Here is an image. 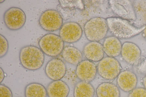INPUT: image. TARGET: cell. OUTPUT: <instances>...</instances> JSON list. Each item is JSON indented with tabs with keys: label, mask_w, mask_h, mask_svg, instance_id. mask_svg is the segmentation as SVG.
Instances as JSON below:
<instances>
[{
	"label": "cell",
	"mask_w": 146,
	"mask_h": 97,
	"mask_svg": "<svg viewBox=\"0 0 146 97\" xmlns=\"http://www.w3.org/2000/svg\"><path fill=\"white\" fill-rule=\"evenodd\" d=\"M106 20L110 32L114 36L121 39L133 37L143 31L146 27V25L138 24L120 17H110Z\"/></svg>",
	"instance_id": "1"
},
{
	"label": "cell",
	"mask_w": 146,
	"mask_h": 97,
	"mask_svg": "<svg viewBox=\"0 0 146 97\" xmlns=\"http://www.w3.org/2000/svg\"><path fill=\"white\" fill-rule=\"evenodd\" d=\"M44 53L40 48L33 45L22 47L20 51L19 59L22 66L26 69L35 71L40 69L44 61Z\"/></svg>",
	"instance_id": "2"
},
{
	"label": "cell",
	"mask_w": 146,
	"mask_h": 97,
	"mask_svg": "<svg viewBox=\"0 0 146 97\" xmlns=\"http://www.w3.org/2000/svg\"><path fill=\"white\" fill-rule=\"evenodd\" d=\"M108 29L106 20L100 17L91 18L84 27L85 36L91 42H98L103 39L106 35Z\"/></svg>",
	"instance_id": "3"
},
{
	"label": "cell",
	"mask_w": 146,
	"mask_h": 97,
	"mask_svg": "<svg viewBox=\"0 0 146 97\" xmlns=\"http://www.w3.org/2000/svg\"><path fill=\"white\" fill-rule=\"evenodd\" d=\"M38 45L43 53L50 57H56L62 53L64 48V42L56 34L49 33L40 39Z\"/></svg>",
	"instance_id": "4"
},
{
	"label": "cell",
	"mask_w": 146,
	"mask_h": 97,
	"mask_svg": "<svg viewBox=\"0 0 146 97\" xmlns=\"http://www.w3.org/2000/svg\"><path fill=\"white\" fill-rule=\"evenodd\" d=\"M121 67L115 58L105 57L100 61L97 66V72L103 78L108 80H113L121 72Z\"/></svg>",
	"instance_id": "5"
},
{
	"label": "cell",
	"mask_w": 146,
	"mask_h": 97,
	"mask_svg": "<svg viewBox=\"0 0 146 97\" xmlns=\"http://www.w3.org/2000/svg\"><path fill=\"white\" fill-rule=\"evenodd\" d=\"M63 19L57 10L48 9L41 14L39 19V23L44 30L53 32L60 28L63 25Z\"/></svg>",
	"instance_id": "6"
},
{
	"label": "cell",
	"mask_w": 146,
	"mask_h": 97,
	"mask_svg": "<svg viewBox=\"0 0 146 97\" xmlns=\"http://www.w3.org/2000/svg\"><path fill=\"white\" fill-rule=\"evenodd\" d=\"M3 20L6 27L11 30H17L22 28L25 23L26 17L21 9L12 7L7 10L3 15Z\"/></svg>",
	"instance_id": "7"
},
{
	"label": "cell",
	"mask_w": 146,
	"mask_h": 97,
	"mask_svg": "<svg viewBox=\"0 0 146 97\" xmlns=\"http://www.w3.org/2000/svg\"><path fill=\"white\" fill-rule=\"evenodd\" d=\"M111 8L115 14L122 18L135 20L136 16L131 2L129 0H110Z\"/></svg>",
	"instance_id": "8"
},
{
	"label": "cell",
	"mask_w": 146,
	"mask_h": 97,
	"mask_svg": "<svg viewBox=\"0 0 146 97\" xmlns=\"http://www.w3.org/2000/svg\"><path fill=\"white\" fill-rule=\"evenodd\" d=\"M82 34L81 26L73 22L63 24L60 29L59 36L64 41L68 43L76 42L80 40Z\"/></svg>",
	"instance_id": "9"
},
{
	"label": "cell",
	"mask_w": 146,
	"mask_h": 97,
	"mask_svg": "<svg viewBox=\"0 0 146 97\" xmlns=\"http://www.w3.org/2000/svg\"><path fill=\"white\" fill-rule=\"evenodd\" d=\"M66 71L64 62L58 58H53L49 60L45 68L46 75L53 81L60 80L65 75Z\"/></svg>",
	"instance_id": "10"
},
{
	"label": "cell",
	"mask_w": 146,
	"mask_h": 97,
	"mask_svg": "<svg viewBox=\"0 0 146 97\" xmlns=\"http://www.w3.org/2000/svg\"><path fill=\"white\" fill-rule=\"evenodd\" d=\"M97 72L95 64L88 60L80 62L77 65L76 71V76L79 79L88 82L94 79Z\"/></svg>",
	"instance_id": "11"
},
{
	"label": "cell",
	"mask_w": 146,
	"mask_h": 97,
	"mask_svg": "<svg viewBox=\"0 0 146 97\" xmlns=\"http://www.w3.org/2000/svg\"><path fill=\"white\" fill-rule=\"evenodd\" d=\"M136 75L132 72L125 70L121 72L117 77V83L123 91H131L136 87L137 83Z\"/></svg>",
	"instance_id": "12"
},
{
	"label": "cell",
	"mask_w": 146,
	"mask_h": 97,
	"mask_svg": "<svg viewBox=\"0 0 146 97\" xmlns=\"http://www.w3.org/2000/svg\"><path fill=\"white\" fill-rule=\"evenodd\" d=\"M83 53L88 60L97 62L104 58V52L102 44L97 42H90L84 46Z\"/></svg>",
	"instance_id": "13"
},
{
	"label": "cell",
	"mask_w": 146,
	"mask_h": 97,
	"mask_svg": "<svg viewBox=\"0 0 146 97\" xmlns=\"http://www.w3.org/2000/svg\"><path fill=\"white\" fill-rule=\"evenodd\" d=\"M121 53L123 58L127 62L133 64L140 57L141 51L135 44L126 42L122 46Z\"/></svg>",
	"instance_id": "14"
},
{
	"label": "cell",
	"mask_w": 146,
	"mask_h": 97,
	"mask_svg": "<svg viewBox=\"0 0 146 97\" xmlns=\"http://www.w3.org/2000/svg\"><path fill=\"white\" fill-rule=\"evenodd\" d=\"M46 89L48 97H67L70 91L68 85L61 80L51 82Z\"/></svg>",
	"instance_id": "15"
},
{
	"label": "cell",
	"mask_w": 146,
	"mask_h": 97,
	"mask_svg": "<svg viewBox=\"0 0 146 97\" xmlns=\"http://www.w3.org/2000/svg\"><path fill=\"white\" fill-rule=\"evenodd\" d=\"M103 46L104 53L108 57H114L119 55L121 53V42L117 38L114 36L106 38Z\"/></svg>",
	"instance_id": "16"
},
{
	"label": "cell",
	"mask_w": 146,
	"mask_h": 97,
	"mask_svg": "<svg viewBox=\"0 0 146 97\" xmlns=\"http://www.w3.org/2000/svg\"><path fill=\"white\" fill-rule=\"evenodd\" d=\"M96 92L98 97H119L120 95L118 87L112 83L107 82L100 84Z\"/></svg>",
	"instance_id": "17"
},
{
	"label": "cell",
	"mask_w": 146,
	"mask_h": 97,
	"mask_svg": "<svg viewBox=\"0 0 146 97\" xmlns=\"http://www.w3.org/2000/svg\"><path fill=\"white\" fill-rule=\"evenodd\" d=\"M64 59L68 63L73 65H78L82 61V54L76 48L72 46L64 48L62 52Z\"/></svg>",
	"instance_id": "18"
},
{
	"label": "cell",
	"mask_w": 146,
	"mask_h": 97,
	"mask_svg": "<svg viewBox=\"0 0 146 97\" xmlns=\"http://www.w3.org/2000/svg\"><path fill=\"white\" fill-rule=\"evenodd\" d=\"M95 90L90 83L80 81L75 85L74 92V97H94Z\"/></svg>",
	"instance_id": "19"
},
{
	"label": "cell",
	"mask_w": 146,
	"mask_h": 97,
	"mask_svg": "<svg viewBox=\"0 0 146 97\" xmlns=\"http://www.w3.org/2000/svg\"><path fill=\"white\" fill-rule=\"evenodd\" d=\"M25 97H47L46 89L41 84L37 82L29 84L25 87Z\"/></svg>",
	"instance_id": "20"
},
{
	"label": "cell",
	"mask_w": 146,
	"mask_h": 97,
	"mask_svg": "<svg viewBox=\"0 0 146 97\" xmlns=\"http://www.w3.org/2000/svg\"><path fill=\"white\" fill-rule=\"evenodd\" d=\"M59 5L63 7L83 9L84 5L81 0H59Z\"/></svg>",
	"instance_id": "21"
},
{
	"label": "cell",
	"mask_w": 146,
	"mask_h": 97,
	"mask_svg": "<svg viewBox=\"0 0 146 97\" xmlns=\"http://www.w3.org/2000/svg\"><path fill=\"white\" fill-rule=\"evenodd\" d=\"M58 11L60 13L63 19L66 20L70 18L75 13L76 9L63 7L59 5L57 7Z\"/></svg>",
	"instance_id": "22"
},
{
	"label": "cell",
	"mask_w": 146,
	"mask_h": 97,
	"mask_svg": "<svg viewBox=\"0 0 146 97\" xmlns=\"http://www.w3.org/2000/svg\"><path fill=\"white\" fill-rule=\"evenodd\" d=\"M0 57H3L7 53L9 49L8 42L6 38L1 34L0 35Z\"/></svg>",
	"instance_id": "23"
},
{
	"label": "cell",
	"mask_w": 146,
	"mask_h": 97,
	"mask_svg": "<svg viewBox=\"0 0 146 97\" xmlns=\"http://www.w3.org/2000/svg\"><path fill=\"white\" fill-rule=\"evenodd\" d=\"M128 97H146V89L142 88H135L131 91Z\"/></svg>",
	"instance_id": "24"
},
{
	"label": "cell",
	"mask_w": 146,
	"mask_h": 97,
	"mask_svg": "<svg viewBox=\"0 0 146 97\" xmlns=\"http://www.w3.org/2000/svg\"><path fill=\"white\" fill-rule=\"evenodd\" d=\"M0 97H13L11 89L3 84L0 85Z\"/></svg>",
	"instance_id": "25"
},
{
	"label": "cell",
	"mask_w": 146,
	"mask_h": 97,
	"mask_svg": "<svg viewBox=\"0 0 146 97\" xmlns=\"http://www.w3.org/2000/svg\"><path fill=\"white\" fill-rule=\"evenodd\" d=\"M139 69L142 72H146V57L140 67Z\"/></svg>",
	"instance_id": "26"
},
{
	"label": "cell",
	"mask_w": 146,
	"mask_h": 97,
	"mask_svg": "<svg viewBox=\"0 0 146 97\" xmlns=\"http://www.w3.org/2000/svg\"><path fill=\"white\" fill-rule=\"evenodd\" d=\"M5 77V73L3 69L0 68V83H1Z\"/></svg>",
	"instance_id": "27"
},
{
	"label": "cell",
	"mask_w": 146,
	"mask_h": 97,
	"mask_svg": "<svg viewBox=\"0 0 146 97\" xmlns=\"http://www.w3.org/2000/svg\"><path fill=\"white\" fill-rule=\"evenodd\" d=\"M143 84L145 89H146V76L143 79Z\"/></svg>",
	"instance_id": "28"
},
{
	"label": "cell",
	"mask_w": 146,
	"mask_h": 97,
	"mask_svg": "<svg viewBox=\"0 0 146 97\" xmlns=\"http://www.w3.org/2000/svg\"><path fill=\"white\" fill-rule=\"evenodd\" d=\"M143 33L144 34V36H145V38L146 39V27L145 29L143 31Z\"/></svg>",
	"instance_id": "29"
},
{
	"label": "cell",
	"mask_w": 146,
	"mask_h": 97,
	"mask_svg": "<svg viewBox=\"0 0 146 97\" xmlns=\"http://www.w3.org/2000/svg\"><path fill=\"white\" fill-rule=\"evenodd\" d=\"M5 1V0H0V3H1L3 2H4Z\"/></svg>",
	"instance_id": "30"
}]
</instances>
